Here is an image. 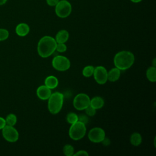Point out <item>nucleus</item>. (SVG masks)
Listing matches in <instances>:
<instances>
[{
    "instance_id": "23",
    "label": "nucleus",
    "mask_w": 156,
    "mask_h": 156,
    "mask_svg": "<svg viewBox=\"0 0 156 156\" xmlns=\"http://www.w3.org/2000/svg\"><path fill=\"white\" fill-rule=\"evenodd\" d=\"M9 36V31L5 29L0 28V41L6 40Z\"/></svg>"
},
{
    "instance_id": "10",
    "label": "nucleus",
    "mask_w": 156,
    "mask_h": 156,
    "mask_svg": "<svg viewBox=\"0 0 156 156\" xmlns=\"http://www.w3.org/2000/svg\"><path fill=\"white\" fill-rule=\"evenodd\" d=\"M88 136L89 140L93 143H101L105 136V133L104 129L101 127H94L89 131Z\"/></svg>"
},
{
    "instance_id": "13",
    "label": "nucleus",
    "mask_w": 156,
    "mask_h": 156,
    "mask_svg": "<svg viewBox=\"0 0 156 156\" xmlns=\"http://www.w3.org/2000/svg\"><path fill=\"white\" fill-rule=\"evenodd\" d=\"M69 38V33L66 30L63 29L59 30L55 35V41L57 43H65Z\"/></svg>"
},
{
    "instance_id": "18",
    "label": "nucleus",
    "mask_w": 156,
    "mask_h": 156,
    "mask_svg": "<svg viewBox=\"0 0 156 156\" xmlns=\"http://www.w3.org/2000/svg\"><path fill=\"white\" fill-rule=\"evenodd\" d=\"M146 77L147 79L152 82L156 81V68L155 66H150L146 71Z\"/></svg>"
},
{
    "instance_id": "33",
    "label": "nucleus",
    "mask_w": 156,
    "mask_h": 156,
    "mask_svg": "<svg viewBox=\"0 0 156 156\" xmlns=\"http://www.w3.org/2000/svg\"><path fill=\"white\" fill-rule=\"evenodd\" d=\"M153 66H155V58H154L153 60Z\"/></svg>"
},
{
    "instance_id": "20",
    "label": "nucleus",
    "mask_w": 156,
    "mask_h": 156,
    "mask_svg": "<svg viewBox=\"0 0 156 156\" xmlns=\"http://www.w3.org/2000/svg\"><path fill=\"white\" fill-rule=\"evenodd\" d=\"M94 67L91 65H88L84 67L82 70V74L83 76L86 77H91L93 74Z\"/></svg>"
},
{
    "instance_id": "6",
    "label": "nucleus",
    "mask_w": 156,
    "mask_h": 156,
    "mask_svg": "<svg viewBox=\"0 0 156 156\" xmlns=\"http://www.w3.org/2000/svg\"><path fill=\"white\" fill-rule=\"evenodd\" d=\"M52 65L56 70L64 71L70 68L71 63L67 57L63 55H57L52 59Z\"/></svg>"
},
{
    "instance_id": "14",
    "label": "nucleus",
    "mask_w": 156,
    "mask_h": 156,
    "mask_svg": "<svg viewBox=\"0 0 156 156\" xmlns=\"http://www.w3.org/2000/svg\"><path fill=\"white\" fill-rule=\"evenodd\" d=\"M121 75V70L116 67L112 68L107 73L108 80L110 82H115L119 79Z\"/></svg>"
},
{
    "instance_id": "28",
    "label": "nucleus",
    "mask_w": 156,
    "mask_h": 156,
    "mask_svg": "<svg viewBox=\"0 0 156 156\" xmlns=\"http://www.w3.org/2000/svg\"><path fill=\"white\" fill-rule=\"evenodd\" d=\"M73 155H88V153L85 151H83V150H80V151H79L78 152H77L76 153L74 154Z\"/></svg>"
},
{
    "instance_id": "22",
    "label": "nucleus",
    "mask_w": 156,
    "mask_h": 156,
    "mask_svg": "<svg viewBox=\"0 0 156 156\" xmlns=\"http://www.w3.org/2000/svg\"><path fill=\"white\" fill-rule=\"evenodd\" d=\"M66 121L68 123L72 124L78 121V116L74 113L70 112L66 115Z\"/></svg>"
},
{
    "instance_id": "19",
    "label": "nucleus",
    "mask_w": 156,
    "mask_h": 156,
    "mask_svg": "<svg viewBox=\"0 0 156 156\" xmlns=\"http://www.w3.org/2000/svg\"><path fill=\"white\" fill-rule=\"evenodd\" d=\"M6 125L14 126L17 122V117L13 113H10L7 115L5 118Z\"/></svg>"
},
{
    "instance_id": "4",
    "label": "nucleus",
    "mask_w": 156,
    "mask_h": 156,
    "mask_svg": "<svg viewBox=\"0 0 156 156\" xmlns=\"http://www.w3.org/2000/svg\"><path fill=\"white\" fill-rule=\"evenodd\" d=\"M86 126L83 122L77 121L71 124L69 129V136L74 140L82 139L86 133Z\"/></svg>"
},
{
    "instance_id": "21",
    "label": "nucleus",
    "mask_w": 156,
    "mask_h": 156,
    "mask_svg": "<svg viewBox=\"0 0 156 156\" xmlns=\"http://www.w3.org/2000/svg\"><path fill=\"white\" fill-rule=\"evenodd\" d=\"M63 154L66 156H72L74 154V149L73 146L71 144H66L63 149Z\"/></svg>"
},
{
    "instance_id": "2",
    "label": "nucleus",
    "mask_w": 156,
    "mask_h": 156,
    "mask_svg": "<svg viewBox=\"0 0 156 156\" xmlns=\"http://www.w3.org/2000/svg\"><path fill=\"white\" fill-rule=\"evenodd\" d=\"M135 57L132 52L128 51L118 52L114 57L113 62L115 67L120 70H126L133 64Z\"/></svg>"
},
{
    "instance_id": "11",
    "label": "nucleus",
    "mask_w": 156,
    "mask_h": 156,
    "mask_svg": "<svg viewBox=\"0 0 156 156\" xmlns=\"http://www.w3.org/2000/svg\"><path fill=\"white\" fill-rule=\"evenodd\" d=\"M51 89L44 85H41L37 90V95L41 100L48 99L51 95Z\"/></svg>"
},
{
    "instance_id": "17",
    "label": "nucleus",
    "mask_w": 156,
    "mask_h": 156,
    "mask_svg": "<svg viewBox=\"0 0 156 156\" xmlns=\"http://www.w3.org/2000/svg\"><path fill=\"white\" fill-rule=\"evenodd\" d=\"M130 142L135 146H139L142 142L141 135L138 132L133 133L130 137Z\"/></svg>"
},
{
    "instance_id": "3",
    "label": "nucleus",
    "mask_w": 156,
    "mask_h": 156,
    "mask_svg": "<svg viewBox=\"0 0 156 156\" xmlns=\"http://www.w3.org/2000/svg\"><path fill=\"white\" fill-rule=\"evenodd\" d=\"M64 96L60 92L52 93L48 99V108L49 112L53 115L57 114L61 110L63 104Z\"/></svg>"
},
{
    "instance_id": "27",
    "label": "nucleus",
    "mask_w": 156,
    "mask_h": 156,
    "mask_svg": "<svg viewBox=\"0 0 156 156\" xmlns=\"http://www.w3.org/2000/svg\"><path fill=\"white\" fill-rule=\"evenodd\" d=\"M60 0H46V3L49 6H55Z\"/></svg>"
},
{
    "instance_id": "25",
    "label": "nucleus",
    "mask_w": 156,
    "mask_h": 156,
    "mask_svg": "<svg viewBox=\"0 0 156 156\" xmlns=\"http://www.w3.org/2000/svg\"><path fill=\"white\" fill-rule=\"evenodd\" d=\"M67 47L65 43H57L55 50L59 52H64L66 51Z\"/></svg>"
},
{
    "instance_id": "7",
    "label": "nucleus",
    "mask_w": 156,
    "mask_h": 156,
    "mask_svg": "<svg viewBox=\"0 0 156 156\" xmlns=\"http://www.w3.org/2000/svg\"><path fill=\"white\" fill-rule=\"evenodd\" d=\"M3 138L9 143H15L19 138V133L18 130L13 127L5 125L1 130Z\"/></svg>"
},
{
    "instance_id": "8",
    "label": "nucleus",
    "mask_w": 156,
    "mask_h": 156,
    "mask_svg": "<svg viewBox=\"0 0 156 156\" xmlns=\"http://www.w3.org/2000/svg\"><path fill=\"white\" fill-rule=\"evenodd\" d=\"M90 97L85 93H79L77 94L73 99L74 107L78 110H85L90 105Z\"/></svg>"
},
{
    "instance_id": "15",
    "label": "nucleus",
    "mask_w": 156,
    "mask_h": 156,
    "mask_svg": "<svg viewBox=\"0 0 156 156\" xmlns=\"http://www.w3.org/2000/svg\"><path fill=\"white\" fill-rule=\"evenodd\" d=\"M104 105V101L102 98L100 96L94 97L93 99H90V105L95 108L96 110L101 108Z\"/></svg>"
},
{
    "instance_id": "24",
    "label": "nucleus",
    "mask_w": 156,
    "mask_h": 156,
    "mask_svg": "<svg viewBox=\"0 0 156 156\" xmlns=\"http://www.w3.org/2000/svg\"><path fill=\"white\" fill-rule=\"evenodd\" d=\"M85 110L86 114L90 116H94L96 112V110L90 105H88L86 108H85Z\"/></svg>"
},
{
    "instance_id": "30",
    "label": "nucleus",
    "mask_w": 156,
    "mask_h": 156,
    "mask_svg": "<svg viewBox=\"0 0 156 156\" xmlns=\"http://www.w3.org/2000/svg\"><path fill=\"white\" fill-rule=\"evenodd\" d=\"M101 143H102V144L105 146H108L110 144V140H109V138H106L105 136L104 137V138L102 140V141H101Z\"/></svg>"
},
{
    "instance_id": "1",
    "label": "nucleus",
    "mask_w": 156,
    "mask_h": 156,
    "mask_svg": "<svg viewBox=\"0 0 156 156\" xmlns=\"http://www.w3.org/2000/svg\"><path fill=\"white\" fill-rule=\"evenodd\" d=\"M57 42L51 36H44L38 41L37 52L39 55L43 58H46L51 55L55 51Z\"/></svg>"
},
{
    "instance_id": "26",
    "label": "nucleus",
    "mask_w": 156,
    "mask_h": 156,
    "mask_svg": "<svg viewBox=\"0 0 156 156\" xmlns=\"http://www.w3.org/2000/svg\"><path fill=\"white\" fill-rule=\"evenodd\" d=\"M78 121L83 122V124H85L86 125V124H87L88 122V118L87 115L81 114L79 116H78Z\"/></svg>"
},
{
    "instance_id": "31",
    "label": "nucleus",
    "mask_w": 156,
    "mask_h": 156,
    "mask_svg": "<svg viewBox=\"0 0 156 156\" xmlns=\"http://www.w3.org/2000/svg\"><path fill=\"white\" fill-rule=\"evenodd\" d=\"M7 0H0V5H2L6 3Z\"/></svg>"
},
{
    "instance_id": "29",
    "label": "nucleus",
    "mask_w": 156,
    "mask_h": 156,
    "mask_svg": "<svg viewBox=\"0 0 156 156\" xmlns=\"http://www.w3.org/2000/svg\"><path fill=\"white\" fill-rule=\"evenodd\" d=\"M6 125L5 118L0 116V130H2Z\"/></svg>"
},
{
    "instance_id": "32",
    "label": "nucleus",
    "mask_w": 156,
    "mask_h": 156,
    "mask_svg": "<svg viewBox=\"0 0 156 156\" xmlns=\"http://www.w3.org/2000/svg\"><path fill=\"white\" fill-rule=\"evenodd\" d=\"M142 0H130V1H132V2L133 3H138V2H141Z\"/></svg>"
},
{
    "instance_id": "5",
    "label": "nucleus",
    "mask_w": 156,
    "mask_h": 156,
    "mask_svg": "<svg viewBox=\"0 0 156 156\" xmlns=\"http://www.w3.org/2000/svg\"><path fill=\"white\" fill-rule=\"evenodd\" d=\"M55 7V12L57 16L61 18L68 17L72 11L71 5L67 0L59 1Z\"/></svg>"
},
{
    "instance_id": "9",
    "label": "nucleus",
    "mask_w": 156,
    "mask_h": 156,
    "mask_svg": "<svg viewBox=\"0 0 156 156\" xmlns=\"http://www.w3.org/2000/svg\"><path fill=\"white\" fill-rule=\"evenodd\" d=\"M107 71L106 68L102 66H98L94 68L93 72V76L96 82L100 84L103 85L105 84L107 80Z\"/></svg>"
},
{
    "instance_id": "12",
    "label": "nucleus",
    "mask_w": 156,
    "mask_h": 156,
    "mask_svg": "<svg viewBox=\"0 0 156 156\" xmlns=\"http://www.w3.org/2000/svg\"><path fill=\"white\" fill-rule=\"evenodd\" d=\"M30 31V27L29 25L24 23H21L18 24L15 27V32L20 37L26 36Z\"/></svg>"
},
{
    "instance_id": "16",
    "label": "nucleus",
    "mask_w": 156,
    "mask_h": 156,
    "mask_svg": "<svg viewBox=\"0 0 156 156\" xmlns=\"http://www.w3.org/2000/svg\"><path fill=\"white\" fill-rule=\"evenodd\" d=\"M44 84L50 89H54L57 87L58 80L56 77L54 76H49L45 79Z\"/></svg>"
}]
</instances>
